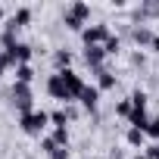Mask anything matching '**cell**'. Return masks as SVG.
Here are the masks:
<instances>
[{"label": "cell", "instance_id": "cell-3", "mask_svg": "<svg viewBox=\"0 0 159 159\" xmlns=\"http://www.w3.org/2000/svg\"><path fill=\"white\" fill-rule=\"evenodd\" d=\"M62 75V81H66V91H69V100H81V94H84V78L78 75L75 69H69V72H59Z\"/></svg>", "mask_w": 159, "mask_h": 159}, {"label": "cell", "instance_id": "cell-12", "mask_svg": "<svg viewBox=\"0 0 159 159\" xmlns=\"http://www.w3.org/2000/svg\"><path fill=\"white\" fill-rule=\"evenodd\" d=\"M28 22H31V10H25V7L16 10L13 19H10V25H16V28H22V25H28Z\"/></svg>", "mask_w": 159, "mask_h": 159}, {"label": "cell", "instance_id": "cell-14", "mask_svg": "<svg viewBox=\"0 0 159 159\" xmlns=\"http://www.w3.org/2000/svg\"><path fill=\"white\" fill-rule=\"evenodd\" d=\"M69 13H72L75 19L88 22V16H91V7H88V3H72V7H69Z\"/></svg>", "mask_w": 159, "mask_h": 159}, {"label": "cell", "instance_id": "cell-18", "mask_svg": "<svg viewBox=\"0 0 159 159\" xmlns=\"http://www.w3.org/2000/svg\"><path fill=\"white\" fill-rule=\"evenodd\" d=\"M131 106H134V109H147V94H143V91H134V94H131Z\"/></svg>", "mask_w": 159, "mask_h": 159}, {"label": "cell", "instance_id": "cell-9", "mask_svg": "<svg viewBox=\"0 0 159 159\" xmlns=\"http://www.w3.org/2000/svg\"><path fill=\"white\" fill-rule=\"evenodd\" d=\"M131 38H134V44H140V47H153V38H156V34H153L150 28H134Z\"/></svg>", "mask_w": 159, "mask_h": 159}, {"label": "cell", "instance_id": "cell-20", "mask_svg": "<svg viewBox=\"0 0 159 159\" xmlns=\"http://www.w3.org/2000/svg\"><path fill=\"white\" fill-rule=\"evenodd\" d=\"M116 112H119L122 119H128V116H131V100H122V103L116 106Z\"/></svg>", "mask_w": 159, "mask_h": 159}, {"label": "cell", "instance_id": "cell-28", "mask_svg": "<svg viewBox=\"0 0 159 159\" xmlns=\"http://www.w3.org/2000/svg\"><path fill=\"white\" fill-rule=\"evenodd\" d=\"M0 19H3V7H0Z\"/></svg>", "mask_w": 159, "mask_h": 159}, {"label": "cell", "instance_id": "cell-16", "mask_svg": "<svg viewBox=\"0 0 159 159\" xmlns=\"http://www.w3.org/2000/svg\"><path fill=\"white\" fill-rule=\"evenodd\" d=\"M143 140H147V134H143V131H137V128H131V131H128V143H131V147H143Z\"/></svg>", "mask_w": 159, "mask_h": 159}, {"label": "cell", "instance_id": "cell-2", "mask_svg": "<svg viewBox=\"0 0 159 159\" xmlns=\"http://www.w3.org/2000/svg\"><path fill=\"white\" fill-rule=\"evenodd\" d=\"M109 38H112V34H109V28H106V25H88V28L81 31L84 47H103Z\"/></svg>", "mask_w": 159, "mask_h": 159}, {"label": "cell", "instance_id": "cell-22", "mask_svg": "<svg viewBox=\"0 0 159 159\" xmlns=\"http://www.w3.org/2000/svg\"><path fill=\"white\" fill-rule=\"evenodd\" d=\"M41 147H44V153L50 156L53 150H56V143H53V137H41Z\"/></svg>", "mask_w": 159, "mask_h": 159}, {"label": "cell", "instance_id": "cell-21", "mask_svg": "<svg viewBox=\"0 0 159 159\" xmlns=\"http://www.w3.org/2000/svg\"><path fill=\"white\" fill-rule=\"evenodd\" d=\"M103 50H106V56H112V53L119 50V38H109V41L103 44Z\"/></svg>", "mask_w": 159, "mask_h": 159}, {"label": "cell", "instance_id": "cell-7", "mask_svg": "<svg viewBox=\"0 0 159 159\" xmlns=\"http://www.w3.org/2000/svg\"><path fill=\"white\" fill-rule=\"evenodd\" d=\"M103 59H106V50H103V47H84V62H88L94 72L103 69Z\"/></svg>", "mask_w": 159, "mask_h": 159}, {"label": "cell", "instance_id": "cell-1", "mask_svg": "<svg viewBox=\"0 0 159 159\" xmlns=\"http://www.w3.org/2000/svg\"><path fill=\"white\" fill-rule=\"evenodd\" d=\"M47 122H50V112H44V109H34V112L19 116L22 131H25V134H31V137H41V134H44V128H47Z\"/></svg>", "mask_w": 159, "mask_h": 159}, {"label": "cell", "instance_id": "cell-13", "mask_svg": "<svg viewBox=\"0 0 159 159\" xmlns=\"http://www.w3.org/2000/svg\"><path fill=\"white\" fill-rule=\"evenodd\" d=\"M97 81H100V91H112L116 88V75H109L106 69H100L97 72Z\"/></svg>", "mask_w": 159, "mask_h": 159}, {"label": "cell", "instance_id": "cell-17", "mask_svg": "<svg viewBox=\"0 0 159 159\" xmlns=\"http://www.w3.org/2000/svg\"><path fill=\"white\" fill-rule=\"evenodd\" d=\"M147 137H153V143H159V119H150V125L143 128Z\"/></svg>", "mask_w": 159, "mask_h": 159}, {"label": "cell", "instance_id": "cell-6", "mask_svg": "<svg viewBox=\"0 0 159 159\" xmlns=\"http://www.w3.org/2000/svg\"><path fill=\"white\" fill-rule=\"evenodd\" d=\"M10 59H13V66H28V59H31V47L28 44H16L13 50H3Z\"/></svg>", "mask_w": 159, "mask_h": 159}, {"label": "cell", "instance_id": "cell-19", "mask_svg": "<svg viewBox=\"0 0 159 159\" xmlns=\"http://www.w3.org/2000/svg\"><path fill=\"white\" fill-rule=\"evenodd\" d=\"M50 122H53L56 128H66V122H69V112H62V109H56V112H50Z\"/></svg>", "mask_w": 159, "mask_h": 159}, {"label": "cell", "instance_id": "cell-15", "mask_svg": "<svg viewBox=\"0 0 159 159\" xmlns=\"http://www.w3.org/2000/svg\"><path fill=\"white\" fill-rule=\"evenodd\" d=\"M50 137H53V143H56V147H69V131H66V128H56Z\"/></svg>", "mask_w": 159, "mask_h": 159}, {"label": "cell", "instance_id": "cell-25", "mask_svg": "<svg viewBox=\"0 0 159 159\" xmlns=\"http://www.w3.org/2000/svg\"><path fill=\"white\" fill-rule=\"evenodd\" d=\"M7 69H13V59H10L7 53H0V75H3Z\"/></svg>", "mask_w": 159, "mask_h": 159}, {"label": "cell", "instance_id": "cell-27", "mask_svg": "<svg viewBox=\"0 0 159 159\" xmlns=\"http://www.w3.org/2000/svg\"><path fill=\"white\" fill-rule=\"evenodd\" d=\"M134 159H147V156H143V153H137V156H134Z\"/></svg>", "mask_w": 159, "mask_h": 159}, {"label": "cell", "instance_id": "cell-24", "mask_svg": "<svg viewBox=\"0 0 159 159\" xmlns=\"http://www.w3.org/2000/svg\"><path fill=\"white\" fill-rule=\"evenodd\" d=\"M143 156H147V159H159V143H150V147L143 150Z\"/></svg>", "mask_w": 159, "mask_h": 159}, {"label": "cell", "instance_id": "cell-8", "mask_svg": "<svg viewBox=\"0 0 159 159\" xmlns=\"http://www.w3.org/2000/svg\"><path fill=\"white\" fill-rule=\"evenodd\" d=\"M97 103H100V88H84V94H81V106L88 109V112H94L97 109Z\"/></svg>", "mask_w": 159, "mask_h": 159}, {"label": "cell", "instance_id": "cell-4", "mask_svg": "<svg viewBox=\"0 0 159 159\" xmlns=\"http://www.w3.org/2000/svg\"><path fill=\"white\" fill-rule=\"evenodd\" d=\"M13 103H16L19 116L34 112V103H31V88H28V84H13Z\"/></svg>", "mask_w": 159, "mask_h": 159}, {"label": "cell", "instance_id": "cell-23", "mask_svg": "<svg viewBox=\"0 0 159 159\" xmlns=\"http://www.w3.org/2000/svg\"><path fill=\"white\" fill-rule=\"evenodd\" d=\"M50 159H69V147H56L50 153Z\"/></svg>", "mask_w": 159, "mask_h": 159}, {"label": "cell", "instance_id": "cell-26", "mask_svg": "<svg viewBox=\"0 0 159 159\" xmlns=\"http://www.w3.org/2000/svg\"><path fill=\"white\" fill-rule=\"evenodd\" d=\"M153 50H156V53H159V34H156V38H153Z\"/></svg>", "mask_w": 159, "mask_h": 159}, {"label": "cell", "instance_id": "cell-5", "mask_svg": "<svg viewBox=\"0 0 159 159\" xmlns=\"http://www.w3.org/2000/svg\"><path fill=\"white\" fill-rule=\"evenodd\" d=\"M47 94H50L53 100H59V103H72V100H69V91H66V81H62L59 72H53V75L47 78Z\"/></svg>", "mask_w": 159, "mask_h": 159}, {"label": "cell", "instance_id": "cell-11", "mask_svg": "<svg viewBox=\"0 0 159 159\" xmlns=\"http://www.w3.org/2000/svg\"><path fill=\"white\" fill-rule=\"evenodd\" d=\"M31 81H34L31 66H16V84H31Z\"/></svg>", "mask_w": 159, "mask_h": 159}, {"label": "cell", "instance_id": "cell-10", "mask_svg": "<svg viewBox=\"0 0 159 159\" xmlns=\"http://www.w3.org/2000/svg\"><path fill=\"white\" fill-rule=\"evenodd\" d=\"M53 62H56V72H69L72 53H69V50H56V53H53Z\"/></svg>", "mask_w": 159, "mask_h": 159}]
</instances>
